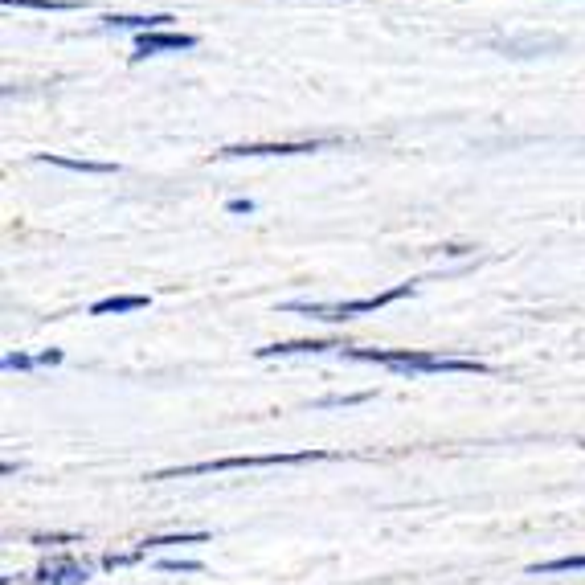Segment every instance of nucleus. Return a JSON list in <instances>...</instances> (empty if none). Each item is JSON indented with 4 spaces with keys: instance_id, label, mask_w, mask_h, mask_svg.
Returning <instances> with one entry per match:
<instances>
[{
    "instance_id": "nucleus-7",
    "label": "nucleus",
    "mask_w": 585,
    "mask_h": 585,
    "mask_svg": "<svg viewBox=\"0 0 585 585\" xmlns=\"http://www.w3.org/2000/svg\"><path fill=\"white\" fill-rule=\"evenodd\" d=\"M107 21V29H127V33H160V29H168L172 25V17L168 13H152V17H119V13H111V17H103Z\"/></svg>"
},
{
    "instance_id": "nucleus-13",
    "label": "nucleus",
    "mask_w": 585,
    "mask_h": 585,
    "mask_svg": "<svg viewBox=\"0 0 585 585\" xmlns=\"http://www.w3.org/2000/svg\"><path fill=\"white\" fill-rule=\"evenodd\" d=\"M569 569H585V557H561V561H545V565H528V573H569Z\"/></svg>"
},
{
    "instance_id": "nucleus-12",
    "label": "nucleus",
    "mask_w": 585,
    "mask_h": 585,
    "mask_svg": "<svg viewBox=\"0 0 585 585\" xmlns=\"http://www.w3.org/2000/svg\"><path fill=\"white\" fill-rule=\"evenodd\" d=\"M5 9H41V13H70L78 0H0Z\"/></svg>"
},
{
    "instance_id": "nucleus-10",
    "label": "nucleus",
    "mask_w": 585,
    "mask_h": 585,
    "mask_svg": "<svg viewBox=\"0 0 585 585\" xmlns=\"http://www.w3.org/2000/svg\"><path fill=\"white\" fill-rule=\"evenodd\" d=\"M140 307H148V295H111V299L90 303V315H119V311H140Z\"/></svg>"
},
{
    "instance_id": "nucleus-11",
    "label": "nucleus",
    "mask_w": 585,
    "mask_h": 585,
    "mask_svg": "<svg viewBox=\"0 0 585 585\" xmlns=\"http://www.w3.org/2000/svg\"><path fill=\"white\" fill-rule=\"evenodd\" d=\"M201 540H209V532H180V536H148L140 553L148 557L152 549H168V545H201Z\"/></svg>"
},
{
    "instance_id": "nucleus-5",
    "label": "nucleus",
    "mask_w": 585,
    "mask_h": 585,
    "mask_svg": "<svg viewBox=\"0 0 585 585\" xmlns=\"http://www.w3.org/2000/svg\"><path fill=\"white\" fill-rule=\"evenodd\" d=\"M324 140H311V144H234V148H221L217 156H307V152H320Z\"/></svg>"
},
{
    "instance_id": "nucleus-9",
    "label": "nucleus",
    "mask_w": 585,
    "mask_h": 585,
    "mask_svg": "<svg viewBox=\"0 0 585 585\" xmlns=\"http://www.w3.org/2000/svg\"><path fill=\"white\" fill-rule=\"evenodd\" d=\"M328 348H344L336 340H287V344H266L258 348V356H299V352H328Z\"/></svg>"
},
{
    "instance_id": "nucleus-16",
    "label": "nucleus",
    "mask_w": 585,
    "mask_h": 585,
    "mask_svg": "<svg viewBox=\"0 0 585 585\" xmlns=\"http://www.w3.org/2000/svg\"><path fill=\"white\" fill-rule=\"evenodd\" d=\"M164 569H172V573H201L205 565L201 561H164Z\"/></svg>"
},
{
    "instance_id": "nucleus-4",
    "label": "nucleus",
    "mask_w": 585,
    "mask_h": 585,
    "mask_svg": "<svg viewBox=\"0 0 585 585\" xmlns=\"http://www.w3.org/2000/svg\"><path fill=\"white\" fill-rule=\"evenodd\" d=\"M180 50H197L193 33H176V29H160V33H140L135 37V62L152 58V54H180Z\"/></svg>"
},
{
    "instance_id": "nucleus-6",
    "label": "nucleus",
    "mask_w": 585,
    "mask_h": 585,
    "mask_svg": "<svg viewBox=\"0 0 585 585\" xmlns=\"http://www.w3.org/2000/svg\"><path fill=\"white\" fill-rule=\"evenodd\" d=\"M37 164H50V168H66V172H86V176H111L119 172L107 160H78V156H58V152H41Z\"/></svg>"
},
{
    "instance_id": "nucleus-1",
    "label": "nucleus",
    "mask_w": 585,
    "mask_h": 585,
    "mask_svg": "<svg viewBox=\"0 0 585 585\" xmlns=\"http://www.w3.org/2000/svg\"><path fill=\"white\" fill-rule=\"evenodd\" d=\"M348 360H365V365H385L393 373H487L479 360H459V356H434V352H381V348H340Z\"/></svg>"
},
{
    "instance_id": "nucleus-14",
    "label": "nucleus",
    "mask_w": 585,
    "mask_h": 585,
    "mask_svg": "<svg viewBox=\"0 0 585 585\" xmlns=\"http://www.w3.org/2000/svg\"><path fill=\"white\" fill-rule=\"evenodd\" d=\"M78 540H82L78 532H37L33 545L37 549H50V545H78Z\"/></svg>"
},
{
    "instance_id": "nucleus-8",
    "label": "nucleus",
    "mask_w": 585,
    "mask_h": 585,
    "mask_svg": "<svg viewBox=\"0 0 585 585\" xmlns=\"http://www.w3.org/2000/svg\"><path fill=\"white\" fill-rule=\"evenodd\" d=\"M37 581H50V585H82L86 581V565L74 561H54V565H41Z\"/></svg>"
},
{
    "instance_id": "nucleus-17",
    "label": "nucleus",
    "mask_w": 585,
    "mask_h": 585,
    "mask_svg": "<svg viewBox=\"0 0 585 585\" xmlns=\"http://www.w3.org/2000/svg\"><path fill=\"white\" fill-rule=\"evenodd\" d=\"M225 209H230V213H254V201L250 197H234V201H225Z\"/></svg>"
},
{
    "instance_id": "nucleus-18",
    "label": "nucleus",
    "mask_w": 585,
    "mask_h": 585,
    "mask_svg": "<svg viewBox=\"0 0 585 585\" xmlns=\"http://www.w3.org/2000/svg\"><path fill=\"white\" fill-rule=\"evenodd\" d=\"M37 365H62V352H58V348H45V352L37 356Z\"/></svg>"
},
{
    "instance_id": "nucleus-3",
    "label": "nucleus",
    "mask_w": 585,
    "mask_h": 585,
    "mask_svg": "<svg viewBox=\"0 0 585 585\" xmlns=\"http://www.w3.org/2000/svg\"><path fill=\"white\" fill-rule=\"evenodd\" d=\"M414 291H418V283H401V287H389V291L369 295V299H348V303H287V311H303V315H311V320L336 324V320H352V315L381 311V307H389V303H397L405 295H414Z\"/></svg>"
},
{
    "instance_id": "nucleus-2",
    "label": "nucleus",
    "mask_w": 585,
    "mask_h": 585,
    "mask_svg": "<svg viewBox=\"0 0 585 585\" xmlns=\"http://www.w3.org/2000/svg\"><path fill=\"white\" fill-rule=\"evenodd\" d=\"M336 459L332 450H295V455H234V459H213V463H189V467H168L148 479H189V475H209V471H242V467H299V463H320Z\"/></svg>"
},
{
    "instance_id": "nucleus-15",
    "label": "nucleus",
    "mask_w": 585,
    "mask_h": 585,
    "mask_svg": "<svg viewBox=\"0 0 585 585\" xmlns=\"http://www.w3.org/2000/svg\"><path fill=\"white\" fill-rule=\"evenodd\" d=\"M5 369H9V373H29V369H37V356L9 352V356H5Z\"/></svg>"
}]
</instances>
